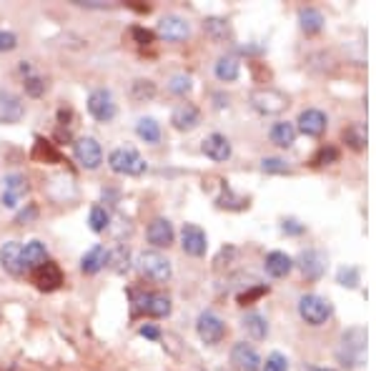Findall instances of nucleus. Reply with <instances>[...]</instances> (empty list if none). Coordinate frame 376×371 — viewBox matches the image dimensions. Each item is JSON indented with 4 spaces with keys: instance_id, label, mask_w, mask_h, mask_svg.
I'll return each mask as SVG.
<instances>
[{
    "instance_id": "nucleus-1",
    "label": "nucleus",
    "mask_w": 376,
    "mask_h": 371,
    "mask_svg": "<svg viewBox=\"0 0 376 371\" xmlns=\"http://www.w3.org/2000/svg\"><path fill=\"white\" fill-rule=\"evenodd\" d=\"M128 296H131V304H133V316L143 314V316H151V318H166L168 314L173 311L171 298H168L166 294H161V291L131 289Z\"/></svg>"
},
{
    "instance_id": "nucleus-2",
    "label": "nucleus",
    "mask_w": 376,
    "mask_h": 371,
    "mask_svg": "<svg viewBox=\"0 0 376 371\" xmlns=\"http://www.w3.org/2000/svg\"><path fill=\"white\" fill-rule=\"evenodd\" d=\"M336 356L344 366H351V369L361 366L364 356H366V329L364 326H351L349 331H344Z\"/></svg>"
},
{
    "instance_id": "nucleus-3",
    "label": "nucleus",
    "mask_w": 376,
    "mask_h": 371,
    "mask_svg": "<svg viewBox=\"0 0 376 371\" xmlns=\"http://www.w3.org/2000/svg\"><path fill=\"white\" fill-rule=\"evenodd\" d=\"M334 314L329 298L319 296V294H303L299 298V316L306 321L309 326H323Z\"/></svg>"
},
{
    "instance_id": "nucleus-4",
    "label": "nucleus",
    "mask_w": 376,
    "mask_h": 371,
    "mask_svg": "<svg viewBox=\"0 0 376 371\" xmlns=\"http://www.w3.org/2000/svg\"><path fill=\"white\" fill-rule=\"evenodd\" d=\"M251 108L261 115H279L289 108V95L276 88H258L249 95Z\"/></svg>"
},
{
    "instance_id": "nucleus-5",
    "label": "nucleus",
    "mask_w": 376,
    "mask_h": 371,
    "mask_svg": "<svg viewBox=\"0 0 376 371\" xmlns=\"http://www.w3.org/2000/svg\"><path fill=\"white\" fill-rule=\"evenodd\" d=\"M108 166L113 173L121 175H143L148 171V163L135 149H115L108 155Z\"/></svg>"
},
{
    "instance_id": "nucleus-6",
    "label": "nucleus",
    "mask_w": 376,
    "mask_h": 371,
    "mask_svg": "<svg viewBox=\"0 0 376 371\" xmlns=\"http://www.w3.org/2000/svg\"><path fill=\"white\" fill-rule=\"evenodd\" d=\"M138 269L146 278L151 281H168V278L173 276V269H171V261L163 256L161 251H143L141 256H138Z\"/></svg>"
},
{
    "instance_id": "nucleus-7",
    "label": "nucleus",
    "mask_w": 376,
    "mask_h": 371,
    "mask_svg": "<svg viewBox=\"0 0 376 371\" xmlns=\"http://www.w3.org/2000/svg\"><path fill=\"white\" fill-rule=\"evenodd\" d=\"M88 113L93 115L95 121L101 123H111L118 113L115 108V98L108 88H95L93 93L88 95Z\"/></svg>"
},
{
    "instance_id": "nucleus-8",
    "label": "nucleus",
    "mask_w": 376,
    "mask_h": 371,
    "mask_svg": "<svg viewBox=\"0 0 376 371\" xmlns=\"http://www.w3.org/2000/svg\"><path fill=\"white\" fill-rule=\"evenodd\" d=\"M196 334L203 344H221L223 336H226V324H223L221 316H216L214 311H203L196 318Z\"/></svg>"
},
{
    "instance_id": "nucleus-9",
    "label": "nucleus",
    "mask_w": 376,
    "mask_h": 371,
    "mask_svg": "<svg viewBox=\"0 0 376 371\" xmlns=\"http://www.w3.org/2000/svg\"><path fill=\"white\" fill-rule=\"evenodd\" d=\"M73 153H75V161L81 163L86 171L101 169L103 149H101V143L95 141V138H91V135H83V138L73 141Z\"/></svg>"
},
{
    "instance_id": "nucleus-10",
    "label": "nucleus",
    "mask_w": 376,
    "mask_h": 371,
    "mask_svg": "<svg viewBox=\"0 0 376 371\" xmlns=\"http://www.w3.org/2000/svg\"><path fill=\"white\" fill-rule=\"evenodd\" d=\"M30 281H33V286L38 291L50 294V291H58L63 286V271L58 263L46 261V263H41L38 269L30 271Z\"/></svg>"
},
{
    "instance_id": "nucleus-11",
    "label": "nucleus",
    "mask_w": 376,
    "mask_h": 371,
    "mask_svg": "<svg viewBox=\"0 0 376 371\" xmlns=\"http://www.w3.org/2000/svg\"><path fill=\"white\" fill-rule=\"evenodd\" d=\"M156 35L163 38V41L181 43L191 35V23H188L186 18H181V15H166V18H161L158 26H156Z\"/></svg>"
},
{
    "instance_id": "nucleus-12",
    "label": "nucleus",
    "mask_w": 376,
    "mask_h": 371,
    "mask_svg": "<svg viewBox=\"0 0 376 371\" xmlns=\"http://www.w3.org/2000/svg\"><path fill=\"white\" fill-rule=\"evenodd\" d=\"M23 115H26V103H23L21 95L0 88V123L15 126V123L23 121Z\"/></svg>"
},
{
    "instance_id": "nucleus-13",
    "label": "nucleus",
    "mask_w": 376,
    "mask_h": 371,
    "mask_svg": "<svg viewBox=\"0 0 376 371\" xmlns=\"http://www.w3.org/2000/svg\"><path fill=\"white\" fill-rule=\"evenodd\" d=\"M181 246L186 251L188 256H196L201 258L206 251H209V236H206V231L201 226H196V223H186L181 231Z\"/></svg>"
},
{
    "instance_id": "nucleus-14",
    "label": "nucleus",
    "mask_w": 376,
    "mask_h": 371,
    "mask_svg": "<svg viewBox=\"0 0 376 371\" xmlns=\"http://www.w3.org/2000/svg\"><path fill=\"white\" fill-rule=\"evenodd\" d=\"M231 366H234L236 371H258L261 369V356H258V351L251 344L238 341V344H234V349H231Z\"/></svg>"
},
{
    "instance_id": "nucleus-15",
    "label": "nucleus",
    "mask_w": 376,
    "mask_h": 371,
    "mask_svg": "<svg viewBox=\"0 0 376 371\" xmlns=\"http://www.w3.org/2000/svg\"><path fill=\"white\" fill-rule=\"evenodd\" d=\"M299 129L303 135H309V138H319V135L326 131V126H329V115L323 113V111L319 108H306L299 113Z\"/></svg>"
},
{
    "instance_id": "nucleus-16",
    "label": "nucleus",
    "mask_w": 376,
    "mask_h": 371,
    "mask_svg": "<svg viewBox=\"0 0 376 371\" xmlns=\"http://www.w3.org/2000/svg\"><path fill=\"white\" fill-rule=\"evenodd\" d=\"M0 263L10 276L21 278L26 274V263H23V246L18 241H8L0 249Z\"/></svg>"
},
{
    "instance_id": "nucleus-17",
    "label": "nucleus",
    "mask_w": 376,
    "mask_h": 371,
    "mask_svg": "<svg viewBox=\"0 0 376 371\" xmlns=\"http://www.w3.org/2000/svg\"><path fill=\"white\" fill-rule=\"evenodd\" d=\"M146 236H148V243H153L156 249H168V246L173 243L176 234H173L171 221H168V218H163V216H158V218H153V221L148 223Z\"/></svg>"
},
{
    "instance_id": "nucleus-18",
    "label": "nucleus",
    "mask_w": 376,
    "mask_h": 371,
    "mask_svg": "<svg viewBox=\"0 0 376 371\" xmlns=\"http://www.w3.org/2000/svg\"><path fill=\"white\" fill-rule=\"evenodd\" d=\"M201 151L209 155L211 161L223 163V161H229V158H231V141L221 133H211V135H206V138H203Z\"/></svg>"
},
{
    "instance_id": "nucleus-19",
    "label": "nucleus",
    "mask_w": 376,
    "mask_h": 371,
    "mask_svg": "<svg viewBox=\"0 0 376 371\" xmlns=\"http://www.w3.org/2000/svg\"><path fill=\"white\" fill-rule=\"evenodd\" d=\"M299 269H301V274L306 278L316 281V278H321L323 271H326V256H323L321 251H316V249L303 251L301 256H299Z\"/></svg>"
},
{
    "instance_id": "nucleus-20",
    "label": "nucleus",
    "mask_w": 376,
    "mask_h": 371,
    "mask_svg": "<svg viewBox=\"0 0 376 371\" xmlns=\"http://www.w3.org/2000/svg\"><path fill=\"white\" fill-rule=\"evenodd\" d=\"M171 123L176 131H194L201 123V111L196 108L194 103H181L171 113Z\"/></svg>"
},
{
    "instance_id": "nucleus-21",
    "label": "nucleus",
    "mask_w": 376,
    "mask_h": 371,
    "mask_svg": "<svg viewBox=\"0 0 376 371\" xmlns=\"http://www.w3.org/2000/svg\"><path fill=\"white\" fill-rule=\"evenodd\" d=\"M263 269H266V274L271 278H283L289 276L291 269H294V258L289 254H283V251H271L263 258Z\"/></svg>"
},
{
    "instance_id": "nucleus-22",
    "label": "nucleus",
    "mask_w": 376,
    "mask_h": 371,
    "mask_svg": "<svg viewBox=\"0 0 376 371\" xmlns=\"http://www.w3.org/2000/svg\"><path fill=\"white\" fill-rule=\"evenodd\" d=\"M30 155H33V161H38V163H48V166H55V163H63L61 151L55 149V143L46 141L43 135H38V138H35L33 151H30Z\"/></svg>"
},
{
    "instance_id": "nucleus-23",
    "label": "nucleus",
    "mask_w": 376,
    "mask_h": 371,
    "mask_svg": "<svg viewBox=\"0 0 376 371\" xmlns=\"http://www.w3.org/2000/svg\"><path fill=\"white\" fill-rule=\"evenodd\" d=\"M106 266L113 274H128L131 271V249L126 243H118L111 251H106Z\"/></svg>"
},
{
    "instance_id": "nucleus-24",
    "label": "nucleus",
    "mask_w": 376,
    "mask_h": 371,
    "mask_svg": "<svg viewBox=\"0 0 376 371\" xmlns=\"http://www.w3.org/2000/svg\"><path fill=\"white\" fill-rule=\"evenodd\" d=\"M323 23H326L323 21V13L316 10V8H301V10H299V26H301V30L306 35L321 33Z\"/></svg>"
},
{
    "instance_id": "nucleus-25",
    "label": "nucleus",
    "mask_w": 376,
    "mask_h": 371,
    "mask_svg": "<svg viewBox=\"0 0 376 371\" xmlns=\"http://www.w3.org/2000/svg\"><path fill=\"white\" fill-rule=\"evenodd\" d=\"M271 141L279 146V149H291L296 143V126L289 121H279L271 126Z\"/></svg>"
},
{
    "instance_id": "nucleus-26",
    "label": "nucleus",
    "mask_w": 376,
    "mask_h": 371,
    "mask_svg": "<svg viewBox=\"0 0 376 371\" xmlns=\"http://www.w3.org/2000/svg\"><path fill=\"white\" fill-rule=\"evenodd\" d=\"M106 266V246H93L91 251H86L81 258V271L83 274H88V276H93V274H98V271Z\"/></svg>"
},
{
    "instance_id": "nucleus-27",
    "label": "nucleus",
    "mask_w": 376,
    "mask_h": 371,
    "mask_svg": "<svg viewBox=\"0 0 376 371\" xmlns=\"http://www.w3.org/2000/svg\"><path fill=\"white\" fill-rule=\"evenodd\" d=\"M241 326L251 339H256V341H261V339L269 336V324H266V318H263L261 314H256V311H251V314H246V316L241 318Z\"/></svg>"
},
{
    "instance_id": "nucleus-28",
    "label": "nucleus",
    "mask_w": 376,
    "mask_h": 371,
    "mask_svg": "<svg viewBox=\"0 0 376 371\" xmlns=\"http://www.w3.org/2000/svg\"><path fill=\"white\" fill-rule=\"evenodd\" d=\"M214 73H216V78H218V81L234 83L236 78H238V73H241V66H238V61H236L234 55H221V58L216 61Z\"/></svg>"
},
{
    "instance_id": "nucleus-29",
    "label": "nucleus",
    "mask_w": 376,
    "mask_h": 371,
    "mask_svg": "<svg viewBox=\"0 0 376 371\" xmlns=\"http://www.w3.org/2000/svg\"><path fill=\"white\" fill-rule=\"evenodd\" d=\"M48 261V249L46 243L41 241H30L26 243V249H23V263H26V269H38L41 263Z\"/></svg>"
},
{
    "instance_id": "nucleus-30",
    "label": "nucleus",
    "mask_w": 376,
    "mask_h": 371,
    "mask_svg": "<svg viewBox=\"0 0 376 371\" xmlns=\"http://www.w3.org/2000/svg\"><path fill=\"white\" fill-rule=\"evenodd\" d=\"M135 133L146 143L161 141V126H158L156 118H138V121H135Z\"/></svg>"
},
{
    "instance_id": "nucleus-31",
    "label": "nucleus",
    "mask_w": 376,
    "mask_h": 371,
    "mask_svg": "<svg viewBox=\"0 0 376 371\" xmlns=\"http://www.w3.org/2000/svg\"><path fill=\"white\" fill-rule=\"evenodd\" d=\"M131 98H133L135 103H148L156 98V83L148 81V78H135L133 83H131Z\"/></svg>"
},
{
    "instance_id": "nucleus-32",
    "label": "nucleus",
    "mask_w": 376,
    "mask_h": 371,
    "mask_svg": "<svg viewBox=\"0 0 376 371\" xmlns=\"http://www.w3.org/2000/svg\"><path fill=\"white\" fill-rule=\"evenodd\" d=\"M216 206H218V209H226V211H243V209H249V198L236 196L234 191L226 186V189L216 196Z\"/></svg>"
},
{
    "instance_id": "nucleus-33",
    "label": "nucleus",
    "mask_w": 376,
    "mask_h": 371,
    "mask_svg": "<svg viewBox=\"0 0 376 371\" xmlns=\"http://www.w3.org/2000/svg\"><path fill=\"white\" fill-rule=\"evenodd\" d=\"M203 30L214 38V41H226V38H231V26L226 18H206L203 21Z\"/></svg>"
},
{
    "instance_id": "nucleus-34",
    "label": "nucleus",
    "mask_w": 376,
    "mask_h": 371,
    "mask_svg": "<svg viewBox=\"0 0 376 371\" xmlns=\"http://www.w3.org/2000/svg\"><path fill=\"white\" fill-rule=\"evenodd\" d=\"M3 183H6V191H3V193L13 196L15 201H21V198L28 193V189H30V186H28V178H26V175H21V173L6 175V181H3Z\"/></svg>"
},
{
    "instance_id": "nucleus-35",
    "label": "nucleus",
    "mask_w": 376,
    "mask_h": 371,
    "mask_svg": "<svg viewBox=\"0 0 376 371\" xmlns=\"http://www.w3.org/2000/svg\"><path fill=\"white\" fill-rule=\"evenodd\" d=\"M344 141L349 143L354 151H361L366 146V126L364 123H351L349 129L344 131Z\"/></svg>"
},
{
    "instance_id": "nucleus-36",
    "label": "nucleus",
    "mask_w": 376,
    "mask_h": 371,
    "mask_svg": "<svg viewBox=\"0 0 376 371\" xmlns=\"http://www.w3.org/2000/svg\"><path fill=\"white\" fill-rule=\"evenodd\" d=\"M168 91L173 95H188L194 91V81H191V75L186 73H176L171 75V81H168Z\"/></svg>"
},
{
    "instance_id": "nucleus-37",
    "label": "nucleus",
    "mask_w": 376,
    "mask_h": 371,
    "mask_svg": "<svg viewBox=\"0 0 376 371\" xmlns=\"http://www.w3.org/2000/svg\"><path fill=\"white\" fill-rule=\"evenodd\" d=\"M108 211L103 209V206H93L91 209V213H88V223H91V231H95V234H103V231L108 229Z\"/></svg>"
},
{
    "instance_id": "nucleus-38",
    "label": "nucleus",
    "mask_w": 376,
    "mask_h": 371,
    "mask_svg": "<svg viewBox=\"0 0 376 371\" xmlns=\"http://www.w3.org/2000/svg\"><path fill=\"white\" fill-rule=\"evenodd\" d=\"M23 88H26V95H30V98H41L43 93H46V78L43 75H28V78H23Z\"/></svg>"
},
{
    "instance_id": "nucleus-39",
    "label": "nucleus",
    "mask_w": 376,
    "mask_h": 371,
    "mask_svg": "<svg viewBox=\"0 0 376 371\" xmlns=\"http://www.w3.org/2000/svg\"><path fill=\"white\" fill-rule=\"evenodd\" d=\"M336 281L341 286H346V289H356V286H359V269H354V266H341V269L336 271Z\"/></svg>"
},
{
    "instance_id": "nucleus-40",
    "label": "nucleus",
    "mask_w": 376,
    "mask_h": 371,
    "mask_svg": "<svg viewBox=\"0 0 376 371\" xmlns=\"http://www.w3.org/2000/svg\"><path fill=\"white\" fill-rule=\"evenodd\" d=\"M336 161H339V149H334V146H321V149L314 153V158H311L314 166H329V163H336Z\"/></svg>"
},
{
    "instance_id": "nucleus-41",
    "label": "nucleus",
    "mask_w": 376,
    "mask_h": 371,
    "mask_svg": "<svg viewBox=\"0 0 376 371\" xmlns=\"http://www.w3.org/2000/svg\"><path fill=\"white\" fill-rule=\"evenodd\" d=\"M261 171H266V173H289L291 166L283 161V158L269 155V158H263V161H261Z\"/></svg>"
},
{
    "instance_id": "nucleus-42",
    "label": "nucleus",
    "mask_w": 376,
    "mask_h": 371,
    "mask_svg": "<svg viewBox=\"0 0 376 371\" xmlns=\"http://www.w3.org/2000/svg\"><path fill=\"white\" fill-rule=\"evenodd\" d=\"M266 294H269V286H266V284L251 286L249 291H243V294H238V304H241V306H249V304H254L256 298L266 296Z\"/></svg>"
},
{
    "instance_id": "nucleus-43",
    "label": "nucleus",
    "mask_w": 376,
    "mask_h": 371,
    "mask_svg": "<svg viewBox=\"0 0 376 371\" xmlns=\"http://www.w3.org/2000/svg\"><path fill=\"white\" fill-rule=\"evenodd\" d=\"M131 38H133L135 46L148 48V46H151V43L156 41V33H153V30H148V28L133 26V28H131Z\"/></svg>"
},
{
    "instance_id": "nucleus-44",
    "label": "nucleus",
    "mask_w": 376,
    "mask_h": 371,
    "mask_svg": "<svg viewBox=\"0 0 376 371\" xmlns=\"http://www.w3.org/2000/svg\"><path fill=\"white\" fill-rule=\"evenodd\" d=\"M286 369H289V359L283 356V354L274 351V354H269V356H266L263 371H286Z\"/></svg>"
},
{
    "instance_id": "nucleus-45",
    "label": "nucleus",
    "mask_w": 376,
    "mask_h": 371,
    "mask_svg": "<svg viewBox=\"0 0 376 371\" xmlns=\"http://www.w3.org/2000/svg\"><path fill=\"white\" fill-rule=\"evenodd\" d=\"M38 218V206L35 203H28L26 209L18 211V216H15V226H26V223H33Z\"/></svg>"
},
{
    "instance_id": "nucleus-46",
    "label": "nucleus",
    "mask_w": 376,
    "mask_h": 371,
    "mask_svg": "<svg viewBox=\"0 0 376 371\" xmlns=\"http://www.w3.org/2000/svg\"><path fill=\"white\" fill-rule=\"evenodd\" d=\"M281 231H283V234H289V236H301L303 231H306V226H303V223H299L296 218H283Z\"/></svg>"
},
{
    "instance_id": "nucleus-47",
    "label": "nucleus",
    "mask_w": 376,
    "mask_h": 371,
    "mask_svg": "<svg viewBox=\"0 0 376 371\" xmlns=\"http://www.w3.org/2000/svg\"><path fill=\"white\" fill-rule=\"evenodd\" d=\"M15 46H18V35L10 33V30H0V53L15 50Z\"/></svg>"
},
{
    "instance_id": "nucleus-48",
    "label": "nucleus",
    "mask_w": 376,
    "mask_h": 371,
    "mask_svg": "<svg viewBox=\"0 0 376 371\" xmlns=\"http://www.w3.org/2000/svg\"><path fill=\"white\" fill-rule=\"evenodd\" d=\"M73 6L86 8V10H106V8H111V3H101V0H73Z\"/></svg>"
},
{
    "instance_id": "nucleus-49",
    "label": "nucleus",
    "mask_w": 376,
    "mask_h": 371,
    "mask_svg": "<svg viewBox=\"0 0 376 371\" xmlns=\"http://www.w3.org/2000/svg\"><path fill=\"white\" fill-rule=\"evenodd\" d=\"M141 336L151 339V341H158V339H161V329H158V326H153V324H143L141 326Z\"/></svg>"
},
{
    "instance_id": "nucleus-50",
    "label": "nucleus",
    "mask_w": 376,
    "mask_h": 371,
    "mask_svg": "<svg viewBox=\"0 0 376 371\" xmlns=\"http://www.w3.org/2000/svg\"><path fill=\"white\" fill-rule=\"evenodd\" d=\"M55 141H58V143L73 141V133H70V129H68V126H58V129H55Z\"/></svg>"
},
{
    "instance_id": "nucleus-51",
    "label": "nucleus",
    "mask_w": 376,
    "mask_h": 371,
    "mask_svg": "<svg viewBox=\"0 0 376 371\" xmlns=\"http://www.w3.org/2000/svg\"><path fill=\"white\" fill-rule=\"evenodd\" d=\"M70 118H73V111H70V108L58 111V123H61V126H68V123H70Z\"/></svg>"
},
{
    "instance_id": "nucleus-52",
    "label": "nucleus",
    "mask_w": 376,
    "mask_h": 371,
    "mask_svg": "<svg viewBox=\"0 0 376 371\" xmlns=\"http://www.w3.org/2000/svg\"><path fill=\"white\" fill-rule=\"evenodd\" d=\"M309 371H334V369H326V366H311Z\"/></svg>"
}]
</instances>
